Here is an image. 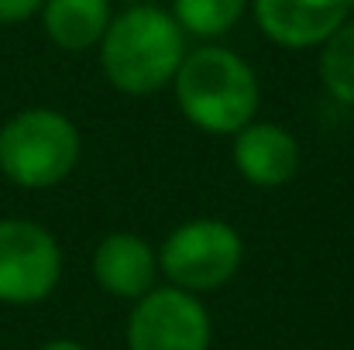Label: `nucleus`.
<instances>
[{
	"label": "nucleus",
	"instance_id": "5",
	"mask_svg": "<svg viewBox=\"0 0 354 350\" xmlns=\"http://www.w3.org/2000/svg\"><path fill=\"white\" fill-rule=\"evenodd\" d=\"M62 275L59 240L35 220H0V302L35 306L48 299Z\"/></svg>",
	"mask_w": 354,
	"mask_h": 350
},
{
	"label": "nucleus",
	"instance_id": "9",
	"mask_svg": "<svg viewBox=\"0 0 354 350\" xmlns=\"http://www.w3.org/2000/svg\"><path fill=\"white\" fill-rule=\"evenodd\" d=\"M158 254L138 233H111L93 251V278L118 299H141L155 289Z\"/></svg>",
	"mask_w": 354,
	"mask_h": 350
},
{
	"label": "nucleus",
	"instance_id": "16",
	"mask_svg": "<svg viewBox=\"0 0 354 350\" xmlns=\"http://www.w3.org/2000/svg\"><path fill=\"white\" fill-rule=\"evenodd\" d=\"M348 7H351V10H354V0H348Z\"/></svg>",
	"mask_w": 354,
	"mask_h": 350
},
{
	"label": "nucleus",
	"instance_id": "14",
	"mask_svg": "<svg viewBox=\"0 0 354 350\" xmlns=\"http://www.w3.org/2000/svg\"><path fill=\"white\" fill-rule=\"evenodd\" d=\"M41 350H86L83 344H76V340H48Z\"/></svg>",
	"mask_w": 354,
	"mask_h": 350
},
{
	"label": "nucleus",
	"instance_id": "11",
	"mask_svg": "<svg viewBox=\"0 0 354 350\" xmlns=\"http://www.w3.org/2000/svg\"><path fill=\"white\" fill-rule=\"evenodd\" d=\"M248 0H172V17L186 35L221 38L234 28Z\"/></svg>",
	"mask_w": 354,
	"mask_h": 350
},
{
	"label": "nucleus",
	"instance_id": "12",
	"mask_svg": "<svg viewBox=\"0 0 354 350\" xmlns=\"http://www.w3.org/2000/svg\"><path fill=\"white\" fill-rule=\"evenodd\" d=\"M320 79L337 104L354 107V21H344L327 41L320 55Z\"/></svg>",
	"mask_w": 354,
	"mask_h": 350
},
{
	"label": "nucleus",
	"instance_id": "3",
	"mask_svg": "<svg viewBox=\"0 0 354 350\" xmlns=\"http://www.w3.org/2000/svg\"><path fill=\"white\" fill-rule=\"evenodd\" d=\"M80 130L52 107H28L0 127V172L21 189H52L80 165Z\"/></svg>",
	"mask_w": 354,
	"mask_h": 350
},
{
	"label": "nucleus",
	"instance_id": "15",
	"mask_svg": "<svg viewBox=\"0 0 354 350\" xmlns=\"http://www.w3.org/2000/svg\"><path fill=\"white\" fill-rule=\"evenodd\" d=\"M131 3H151V0H131Z\"/></svg>",
	"mask_w": 354,
	"mask_h": 350
},
{
	"label": "nucleus",
	"instance_id": "10",
	"mask_svg": "<svg viewBox=\"0 0 354 350\" xmlns=\"http://www.w3.org/2000/svg\"><path fill=\"white\" fill-rule=\"evenodd\" d=\"M41 24L59 48L83 52L104 38L111 24V0H45Z\"/></svg>",
	"mask_w": 354,
	"mask_h": 350
},
{
	"label": "nucleus",
	"instance_id": "7",
	"mask_svg": "<svg viewBox=\"0 0 354 350\" xmlns=\"http://www.w3.org/2000/svg\"><path fill=\"white\" fill-rule=\"evenodd\" d=\"M348 0H254V21L282 48H317L344 21Z\"/></svg>",
	"mask_w": 354,
	"mask_h": 350
},
{
	"label": "nucleus",
	"instance_id": "4",
	"mask_svg": "<svg viewBox=\"0 0 354 350\" xmlns=\"http://www.w3.org/2000/svg\"><path fill=\"white\" fill-rule=\"evenodd\" d=\"M244 261L241 233L227 220L200 217L165 237L158 251V264L176 289L210 292L227 285Z\"/></svg>",
	"mask_w": 354,
	"mask_h": 350
},
{
	"label": "nucleus",
	"instance_id": "2",
	"mask_svg": "<svg viewBox=\"0 0 354 350\" xmlns=\"http://www.w3.org/2000/svg\"><path fill=\"white\" fill-rule=\"evenodd\" d=\"M172 86L186 120L210 134H237L258 110L254 69L224 45L186 52Z\"/></svg>",
	"mask_w": 354,
	"mask_h": 350
},
{
	"label": "nucleus",
	"instance_id": "13",
	"mask_svg": "<svg viewBox=\"0 0 354 350\" xmlns=\"http://www.w3.org/2000/svg\"><path fill=\"white\" fill-rule=\"evenodd\" d=\"M45 7V0H0V24H21L35 17Z\"/></svg>",
	"mask_w": 354,
	"mask_h": 350
},
{
	"label": "nucleus",
	"instance_id": "8",
	"mask_svg": "<svg viewBox=\"0 0 354 350\" xmlns=\"http://www.w3.org/2000/svg\"><path fill=\"white\" fill-rule=\"evenodd\" d=\"M237 172L261 189L286 186L299 168V144L282 124H248L234 137Z\"/></svg>",
	"mask_w": 354,
	"mask_h": 350
},
{
	"label": "nucleus",
	"instance_id": "6",
	"mask_svg": "<svg viewBox=\"0 0 354 350\" xmlns=\"http://www.w3.org/2000/svg\"><path fill=\"white\" fill-rule=\"evenodd\" d=\"M210 313L186 289H151L138 299L127 320L131 350H207L210 347Z\"/></svg>",
	"mask_w": 354,
	"mask_h": 350
},
{
	"label": "nucleus",
	"instance_id": "1",
	"mask_svg": "<svg viewBox=\"0 0 354 350\" xmlns=\"http://www.w3.org/2000/svg\"><path fill=\"white\" fill-rule=\"evenodd\" d=\"M186 59V31L155 3H131L100 38L107 83L127 97H148L169 86Z\"/></svg>",
	"mask_w": 354,
	"mask_h": 350
}]
</instances>
